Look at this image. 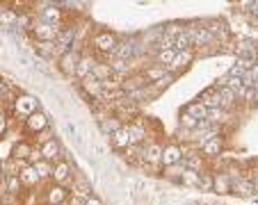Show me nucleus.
Listing matches in <instances>:
<instances>
[{"label":"nucleus","instance_id":"obj_13","mask_svg":"<svg viewBox=\"0 0 258 205\" xmlns=\"http://www.w3.org/2000/svg\"><path fill=\"white\" fill-rule=\"evenodd\" d=\"M128 132H131V139L135 146H142V144L146 142V137H149V132H146L144 123L140 121V119H135V121H128Z\"/></svg>","mask_w":258,"mask_h":205},{"label":"nucleus","instance_id":"obj_37","mask_svg":"<svg viewBox=\"0 0 258 205\" xmlns=\"http://www.w3.org/2000/svg\"><path fill=\"white\" fill-rule=\"evenodd\" d=\"M180 128H185V130H197L199 128V121H197L195 117H190V114H180Z\"/></svg>","mask_w":258,"mask_h":205},{"label":"nucleus","instance_id":"obj_27","mask_svg":"<svg viewBox=\"0 0 258 205\" xmlns=\"http://www.w3.org/2000/svg\"><path fill=\"white\" fill-rule=\"evenodd\" d=\"M19 23V12L16 10H3L0 12V28H16Z\"/></svg>","mask_w":258,"mask_h":205},{"label":"nucleus","instance_id":"obj_2","mask_svg":"<svg viewBox=\"0 0 258 205\" xmlns=\"http://www.w3.org/2000/svg\"><path fill=\"white\" fill-rule=\"evenodd\" d=\"M59 30H62V25H48V23H41V21L34 19L32 28H30L28 32L34 37V41H55Z\"/></svg>","mask_w":258,"mask_h":205},{"label":"nucleus","instance_id":"obj_22","mask_svg":"<svg viewBox=\"0 0 258 205\" xmlns=\"http://www.w3.org/2000/svg\"><path fill=\"white\" fill-rule=\"evenodd\" d=\"M222 146H224V144H222V137H213V139H208V142L204 144V146H201V153H204L206 157H217L219 153H222Z\"/></svg>","mask_w":258,"mask_h":205},{"label":"nucleus","instance_id":"obj_1","mask_svg":"<svg viewBox=\"0 0 258 205\" xmlns=\"http://www.w3.org/2000/svg\"><path fill=\"white\" fill-rule=\"evenodd\" d=\"M92 46H94V50H98L103 55H114V50L119 46L117 34L110 32V30H101V32H96L92 37Z\"/></svg>","mask_w":258,"mask_h":205},{"label":"nucleus","instance_id":"obj_5","mask_svg":"<svg viewBox=\"0 0 258 205\" xmlns=\"http://www.w3.org/2000/svg\"><path fill=\"white\" fill-rule=\"evenodd\" d=\"M183 162V148L176 146V144H169V146H162V157H160V164L165 169L169 166H176Z\"/></svg>","mask_w":258,"mask_h":205},{"label":"nucleus","instance_id":"obj_47","mask_svg":"<svg viewBox=\"0 0 258 205\" xmlns=\"http://www.w3.org/2000/svg\"><path fill=\"white\" fill-rule=\"evenodd\" d=\"M0 112H3V100H0Z\"/></svg>","mask_w":258,"mask_h":205},{"label":"nucleus","instance_id":"obj_36","mask_svg":"<svg viewBox=\"0 0 258 205\" xmlns=\"http://www.w3.org/2000/svg\"><path fill=\"white\" fill-rule=\"evenodd\" d=\"M133 53H135V48H133L131 44H119L112 57H117V59H126V62H128V59L133 57Z\"/></svg>","mask_w":258,"mask_h":205},{"label":"nucleus","instance_id":"obj_45","mask_svg":"<svg viewBox=\"0 0 258 205\" xmlns=\"http://www.w3.org/2000/svg\"><path fill=\"white\" fill-rule=\"evenodd\" d=\"M5 96H7V82L0 80V100H5Z\"/></svg>","mask_w":258,"mask_h":205},{"label":"nucleus","instance_id":"obj_10","mask_svg":"<svg viewBox=\"0 0 258 205\" xmlns=\"http://www.w3.org/2000/svg\"><path fill=\"white\" fill-rule=\"evenodd\" d=\"M195 59V50L192 48H187V50H180V53H176V57H174V62L167 66V71H169L171 75L176 73V71H180V68H185V66H190V62Z\"/></svg>","mask_w":258,"mask_h":205},{"label":"nucleus","instance_id":"obj_30","mask_svg":"<svg viewBox=\"0 0 258 205\" xmlns=\"http://www.w3.org/2000/svg\"><path fill=\"white\" fill-rule=\"evenodd\" d=\"M185 114H190V117H195L197 121H204V119L208 117V110H206L199 100H195V102H190V105H187V108H185Z\"/></svg>","mask_w":258,"mask_h":205},{"label":"nucleus","instance_id":"obj_11","mask_svg":"<svg viewBox=\"0 0 258 205\" xmlns=\"http://www.w3.org/2000/svg\"><path fill=\"white\" fill-rule=\"evenodd\" d=\"M41 151V160L50 162V164H55V162L62 160V146H59L55 139H50V142H46L44 146L39 148Z\"/></svg>","mask_w":258,"mask_h":205},{"label":"nucleus","instance_id":"obj_38","mask_svg":"<svg viewBox=\"0 0 258 205\" xmlns=\"http://www.w3.org/2000/svg\"><path fill=\"white\" fill-rule=\"evenodd\" d=\"M183 32H185V28H180L178 23H171V25H167V28H165V37H167V39H176V37H180Z\"/></svg>","mask_w":258,"mask_h":205},{"label":"nucleus","instance_id":"obj_19","mask_svg":"<svg viewBox=\"0 0 258 205\" xmlns=\"http://www.w3.org/2000/svg\"><path fill=\"white\" fill-rule=\"evenodd\" d=\"M19 180L23 187H37L41 182L39 176H37V171H34V166H30V164H25L23 169L19 171Z\"/></svg>","mask_w":258,"mask_h":205},{"label":"nucleus","instance_id":"obj_41","mask_svg":"<svg viewBox=\"0 0 258 205\" xmlns=\"http://www.w3.org/2000/svg\"><path fill=\"white\" fill-rule=\"evenodd\" d=\"M39 160H41V151H39V148H32V153H30V157H28V164L34 166Z\"/></svg>","mask_w":258,"mask_h":205},{"label":"nucleus","instance_id":"obj_33","mask_svg":"<svg viewBox=\"0 0 258 205\" xmlns=\"http://www.w3.org/2000/svg\"><path fill=\"white\" fill-rule=\"evenodd\" d=\"M174 57H176V50L174 48H165V50H158L156 53V64L158 66H169L171 62H174Z\"/></svg>","mask_w":258,"mask_h":205},{"label":"nucleus","instance_id":"obj_18","mask_svg":"<svg viewBox=\"0 0 258 205\" xmlns=\"http://www.w3.org/2000/svg\"><path fill=\"white\" fill-rule=\"evenodd\" d=\"M32 144L30 142H25V139H21V142H16L14 146H12V153H10V157H14V160H19V162H28V157H30V153H32Z\"/></svg>","mask_w":258,"mask_h":205},{"label":"nucleus","instance_id":"obj_40","mask_svg":"<svg viewBox=\"0 0 258 205\" xmlns=\"http://www.w3.org/2000/svg\"><path fill=\"white\" fill-rule=\"evenodd\" d=\"M7 128H10V119H7V114H5V112H0V139L5 137Z\"/></svg>","mask_w":258,"mask_h":205},{"label":"nucleus","instance_id":"obj_17","mask_svg":"<svg viewBox=\"0 0 258 205\" xmlns=\"http://www.w3.org/2000/svg\"><path fill=\"white\" fill-rule=\"evenodd\" d=\"M110 142H112L114 148H119V151H126L128 146H133V139H131V132H128V128H119L114 135H110Z\"/></svg>","mask_w":258,"mask_h":205},{"label":"nucleus","instance_id":"obj_48","mask_svg":"<svg viewBox=\"0 0 258 205\" xmlns=\"http://www.w3.org/2000/svg\"><path fill=\"white\" fill-rule=\"evenodd\" d=\"M253 100H258V93H256V96H253Z\"/></svg>","mask_w":258,"mask_h":205},{"label":"nucleus","instance_id":"obj_9","mask_svg":"<svg viewBox=\"0 0 258 205\" xmlns=\"http://www.w3.org/2000/svg\"><path fill=\"white\" fill-rule=\"evenodd\" d=\"M185 34L190 37V44L192 46L213 44V34L208 32V28H185Z\"/></svg>","mask_w":258,"mask_h":205},{"label":"nucleus","instance_id":"obj_25","mask_svg":"<svg viewBox=\"0 0 258 205\" xmlns=\"http://www.w3.org/2000/svg\"><path fill=\"white\" fill-rule=\"evenodd\" d=\"M98 126H101V130L105 132V135H114L119 128H123V123L119 121L117 117H101L98 119Z\"/></svg>","mask_w":258,"mask_h":205},{"label":"nucleus","instance_id":"obj_15","mask_svg":"<svg viewBox=\"0 0 258 205\" xmlns=\"http://www.w3.org/2000/svg\"><path fill=\"white\" fill-rule=\"evenodd\" d=\"M231 191L242 196V198H249V196L256 194V187H253V180H249V178H238V180L231 182Z\"/></svg>","mask_w":258,"mask_h":205},{"label":"nucleus","instance_id":"obj_42","mask_svg":"<svg viewBox=\"0 0 258 205\" xmlns=\"http://www.w3.org/2000/svg\"><path fill=\"white\" fill-rule=\"evenodd\" d=\"M204 189H213V176H208V173H201V185Z\"/></svg>","mask_w":258,"mask_h":205},{"label":"nucleus","instance_id":"obj_8","mask_svg":"<svg viewBox=\"0 0 258 205\" xmlns=\"http://www.w3.org/2000/svg\"><path fill=\"white\" fill-rule=\"evenodd\" d=\"M50 180L55 182V185H67L69 180H71V164L69 162H64V160H59V162H55L53 164V176H50Z\"/></svg>","mask_w":258,"mask_h":205},{"label":"nucleus","instance_id":"obj_23","mask_svg":"<svg viewBox=\"0 0 258 205\" xmlns=\"http://www.w3.org/2000/svg\"><path fill=\"white\" fill-rule=\"evenodd\" d=\"M34 50L41 57H57V44L55 41H34Z\"/></svg>","mask_w":258,"mask_h":205},{"label":"nucleus","instance_id":"obj_44","mask_svg":"<svg viewBox=\"0 0 258 205\" xmlns=\"http://www.w3.org/2000/svg\"><path fill=\"white\" fill-rule=\"evenodd\" d=\"M249 75H251V80H253V82H256V80H258V64H256V62H253V66L249 68Z\"/></svg>","mask_w":258,"mask_h":205},{"label":"nucleus","instance_id":"obj_14","mask_svg":"<svg viewBox=\"0 0 258 205\" xmlns=\"http://www.w3.org/2000/svg\"><path fill=\"white\" fill-rule=\"evenodd\" d=\"M199 102L206 110H217L222 108V100H219V87H208L204 93L199 96Z\"/></svg>","mask_w":258,"mask_h":205},{"label":"nucleus","instance_id":"obj_29","mask_svg":"<svg viewBox=\"0 0 258 205\" xmlns=\"http://www.w3.org/2000/svg\"><path fill=\"white\" fill-rule=\"evenodd\" d=\"M229 119H231V112L217 108V110H208V117H206V121H208L210 126H215V123H226Z\"/></svg>","mask_w":258,"mask_h":205},{"label":"nucleus","instance_id":"obj_34","mask_svg":"<svg viewBox=\"0 0 258 205\" xmlns=\"http://www.w3.org/2000/svg\"><path fill=\"white\" fill-rule=\"evenodd\" d=\"M34 171H37L39 180H50V176H53V164L46 162V160H39L37 164H34Z\"/></svg>","mask_w":258,"mask_h":205},{"label":"nucleus","instance_id":"obj_46","mask_svg":"<svg viewBox=\"0 0 258 205\" xmlns=\"http://www.w3.org/2000/svg\"><path fill=\"white\" fill-rule=\"evenodd\" d=\"M85 205H103L101 198H96V196H89L87 200H85Z\"/></svg>","mask_w":258,"mask_h":205},{"label":"nucleus","instance_id":"obj_7","mask_svg":"<svg viewBox=\"0 0 258 205\" xmlns=\"http://www.w3.org/2000/svg\"><path fill=\"white\" fill-rule=\"evenodd\" d=\"M46 205H64L69 200V189L62 185H50L48 189H46Z\"/></svg>","mask_w":258,"mask_h":205},{"label":"nucleus","instance_id":"obj_3","mask_svg":"<svg viewBox=\"0 0 258 205\" xmlns=\"http://www.w3.org/2000/svg\"><path fill=\"white\" fill-rule=\"evenodd\" d=\"M12 110H14L16 117H21L25 121V119L30 117V114L37 112V98L30 96V93H19V96L14 98V105H12Z\"/></svg>","mask_w":258,"mask_h":205},{"label":"nucleus","instance_id":"obj_32","mask_svg":"<svg viewBox=\"0 0 258 205\" xmlns=\"http://www.w3.org/2000/svg\"><path fill=\"white\" fill-rule=\"evenodd\" d=\"M219 100H222V110L229 112V110L235 105V93L231 91L229 87H219Z\"/></svg>","mask_w":258,"mask_h":205},{"label":"nucleus","instance_id":"obj_28","mask_svg":"<svg viewBox=\"0 0 258 205\" xmlns=\"http://www.w3.org/2000/svg\"><path fill=\"white\" fill-rule=\"evenodd\" d=\"M167 73H169V71H167L165 66H158V64H156V66H153V68H146V71H144V73H142V75H144V78H146V82H149V84H153V82H158V80H162V78H165Z\"/></svg>","mask_w":258,"mask_h":205},{"label":"nucleus","instance_id":"obj_6","mask_svg":"<svg viewBox=\"0 0 258 205\" xmlns=\"http://www.w3.org/2000/svg\"><path fill=\"white\" fill-rule=\"evenodd\" d=\"M46 128H48V117H46L44 112H39V110L25 119V130L32 132V135H39V132H44Z\"/></svg>","mask_w":258,"mask_h":205},{"label":"nucleus","instance_id":"obj_39","mask_svg":"<svg viewBox=\"0 0 258 205\" xmlns=\"http://www.w3.org/2000/svg\"><path fill=\"white\" fill-rule=\"evenodd\" d=\"M123 153H126V160L128 162H137L142 157V146H135V144H133V146H128Z\"/></svg>","mask_w":258,"mask_h":205},{"label":"nucleus","instance_id":"obj_4","mask_svg":"<svg viewBox=\"0 0 258 205\" xmlns=\"http://www.w3.org/2000/svg\"><path fill=\"white\" fill-rule=\"evenodd\" d=\"M83 57V55L78 53V50H71L69 48L67 53L62 55V57H57V66H59V71H62L64 75H76V66H78V59Z\"/></svg>","mask_w":258,"mask_h":205},{"label":"nucleus","instance_id":"obj_24","mask_svg":"<svg viewBox=\"0 0 258 205\" xmlns=\"http://www.w3.org/2000/svg\"><path fill=\"white\" fill-rule=\"evenodd\" d=\"M3 185H5V194L7 196H19L21 189H23V185H21L19 176H3Z\"/></svg>","mask_w":258,"mask_h":205},{"label":"nucleus","instance_id":"obj_21","mask_svg":"<svg viewBox=\"0 0 258 205\" xmlns=\"http://www.w3.org/2000/svg\"><path fill=\"white\" fill-rule=\"evenodd\" d=\"M94 64H96V59H94V57H89V55H83V57L78 59V66H76V78L85 80L89 73H92Z\"/></svg>","mask_w":258,"mask_h":205},{"label":"nucleus","instance_id":"obj_20","mask_svg":"<svg viewBox=\"0 0 258 205\" xmlns=\"http://www.w3.org/2000/svg\"><path fill=\"white\" fill-rule=\"evenodd\" d=\"M83 91L87 93V96H92V98H101V93H103V87H101V80H96L92 73L87 75V78L83 80Z\"/></svg>","mask_w":258,"mask_h":205},{"label":"nucleus","instance_id":"obj_26","mask_svg":"<svg viewBox=\"0 0 258 205\" xmlns=\"http://www.w3.org/2000/svg\"><path fill=\"white\" fill-rule=\"evenodd\" d=\"M213 189L219 191V194H231V178H229V173H215Z\"/></svg>","mask_w":258,"mask_h":205},{"label":"nucleus","instance_id":"obj_35","mask_svg":"<svg viewBox=\"0 0 258 205\" xmlns=\"http://www.w3.org/2000/svg\"><path fill=\"white\" fill-rule=\"evenodd\" d=\"M180 182H183V185H187V187H199L201 185V173L185 169L183 173H180Z\"/></svg>","mask_w":258,"mask_h":205},{"label":"nucleus","instance_id":"obj_16","mask_svg":"<svg viewBox=\"0 0 258 205\" xmlns=\"http://www.w3.org/2000/svg\"><path fill=\"white\" fill-rule=\"evenodd\" d=\"M160 157H162V146L156 142L146 144V148H142V160L146 164H160Z\"/></svg>","mask_w":258,"mask_h":205},{"label":"nucleus","instance_id":"obj_43","mask_svg":"<svg viewBox=\"0 0 258 205\" xmlns=\"http://www.w3.org/2000/svg\"><path fill=\"white\" fill-rule=\"evenodd\" d=\"M50 139H53V137H50V130H48V128H46L44 132H39V135H37V142H39L41 146H44L46 142H50Z\"/></svg>","mask_w":258,"mask_h":205},{"label":"nucleus","instance_id":"obj_12","mask_svg":"<svg viewBox=\"0 0 258 205\" xmlns=\"http://www.w3.org/2000/svg\"><path fill=\"white\" fill-rule=\"evenodd\" d=\"M37 21L48 23V25H62V10H59V7H55V5H48L46 10H39Z\"/></svg>","mask_w":258,"mask_h":205},{"label":"nucleus","instance_id":"obj_31","mask_svg":"<svg viewBox=\"0 0 258 205\" xmlns=\"http://www.w3.org/2000/svg\"><path fill=\"white\" fill-rule=\"evenodd\" d=\"M92 75L96 80H107V78H112V68H110V64H103V62H96L92 68Z\"/></svg>","mask_w":258,"mask_h":205}]
</instances>
